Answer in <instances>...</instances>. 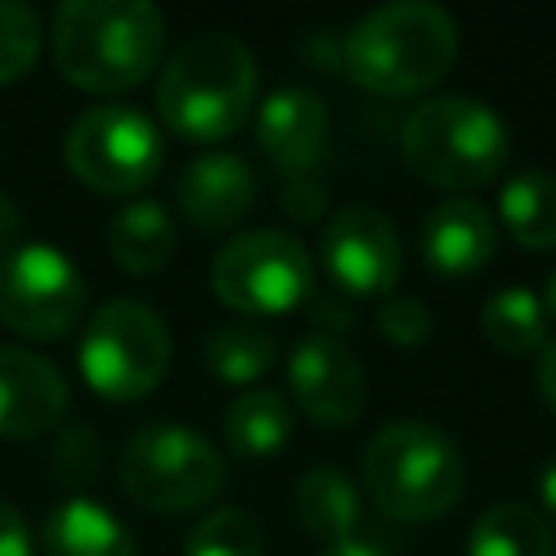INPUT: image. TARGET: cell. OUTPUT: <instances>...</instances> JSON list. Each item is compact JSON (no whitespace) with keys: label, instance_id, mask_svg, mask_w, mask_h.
Masks as SVG:
<instances>
[{"label":"cell","instance_id":"cell-1","mask_svg":"<svg viewBox=\"0 0 556 556\" xmlns=\"http://www.w3.org/2000/svg\"><path fill=\"white\" fill-rule=\"evenodd\" d=\"M165 17L148 0H65L52 13V61L91 96H122L161 70Z\"/></svg>","mask_w":556,"mask_h":556},{"label":"cell","instance_id":"cell-2","mask_svg":"<svg viewBox=\"0 0 556 556\" xmlns=\"http://www.w3.org/2000/svg\"><path fill=\"white\" fill-rule=\"evenodd\" d=\"M256 104V61L243 39L226 30L191 35L156 74L161 122L191 143L230 139Z\"/></svg>","mask_w":556,"mask_h":556},{"label":"cell","instance_id":"cell-3","mask_svg":"<svg viewBox=\"0 0 556 556\" xmlns=\"http://www.w3.org/2000/svg\"><path fill=\"white\" fill-rule=\"evenodd\" d=\"M460 35L447 9L421 0L378 4L343 35V70L374 96L430 91L456 65Z\"/></svg>","mask_w":556,"mask_h":556},{"label":"cell","instance_id":"cell-4","mask_svg":"<svg viewBox=\"0 0 556 556\" xmlns=\"http://www.w3.org/2000/svg\"><path fill=\"white\" fill-rule=\"evenodd\" d=\"M361 486L391 521H434L465 495V456L456 439L430 421H387L365 443Z\"/></svg>","mask_w":556,"mask_h":556},{"label":"cell","instance_id":"cell-5","mask_svg":"<svg viewBox=\"0 0 556 556\" xmlns=\"http://www.w3.org/2000/svg\"><path fill=\"white\" fill-rule=\"evenodd\" d=\"M404 165L443 191H478L508 161V126L473 96L421 100L400 130Z\"/></svg>","mask_w":556,"mask_h":556},{"label":"cell","instance_id":"cell-6","mask_svg":"<svg viewBox=\"0 0 556 556\" xmlns=\"http://www.w3.org/2000/svg\"><path fill=\"white\" fill-rule=\"evenodd\" d=\"M117 478L122 491L148 513H195L222 495L226 460L200 430L152 421L126 439Z\"/></svg>","mask_w":556,"mask_h":556},{"label":"cell","instance_id":"cell-7","mask_svg":"<svg viewBox=\"0 0 556 556\" xmlns=\"http://www.w3.org/2000/svg\"><path fill=\"white\" fill-rule=\"evenodd\" d=\"M169 369V326L165 317L130 295L100 304L87 317L78 343V374L87 387L113 404L148 400Z\"/></svg>","mask_w":556,"mask_h":556},{"label":"cell","instance_id":"cell-8","mask_svg":"<svg viewBox=\"0 0 556 556\" xmlns=\"http://www.w3.org/2000/svg\"><path fill=\"white\" fill-rule=\"evenodd\" d=\"M208 287L235 313L282 317L313 295V256L287 230H243L217 248Z\"/></svg>","mask_w":556,"mask_h":556},{"label":"cell","instance_id":"cell-9","mask_svg":"<svg viewBox=\"0 0 556 556\" xmlns=\"http://www.w3.org/2000/svg\"><path fill=\"white\" fill-rule=\"evenodd\" d=\"M165 161L161 130L135 104H96L74 117L65 130V165L70 174L100 195H135L143 191Z\"/></svg>","mask_w":556,"mask_h":556},{"label":"cell","instance_id":"cell-10","mask_svg":"<svg viewBox=\"0 0 556 556\" xmlns=\"http://www.w3.org/2000/svg\"><path fill=\"white\" fill-rule=\"evenodd\" d=\"M87 308L78 265L52 243H17L0 256V321L22 339H65Z\"/></svg>","mask_w":556,"mask_h":556},{"label":"cell","instance_id":"cell-11","mask_svg":"<svg viewBox=\"0 0 556 556\" xmlns=\"http://www.w3.org/2000/svg\"><path fill=\"white\" fill-rule=\"evenodd\" d=\"M317 256H321L326 278L339 291L365 295V300L391 295L400 282V269H404L395 226L369 204H348V208L330 213V222L321 226Z\"/></svg>","mask_w":556,"mask_h":556},{"label":"cell","instance_id":"cell-12","mask_svg":"<svg viewBox=\"0 0 556 556\" xmlns=\"http://www.w3.org/2000/svg\"><path fill=\"white\" fill-rule=\"evenodd\" d=\"M287 387L295 408L321 426V430H343L352 426L365 404H369V382H365V365L356 361V352L334 339V334H308L291 348L287 356Z\"/></svg>","mask_w":556,"mask_h":556},{"label":"cell","instance_id":"cell-13","mask_svg":"<svg viewBox=\"0 0 556 556\" xmlns=\"http://www.w3.org/2000/svg\"><path fill=\"white\" fill-rule=\"evenodd\" d=\"M326 135H330V109L308 87H278L256 109V143L265 161L282 174V182L317 174Z\"/></svg>","mask_w":556,"mask_h":556},{"label":"cell","instance_id":"cell-14","mask_svg":"<svg viewBox=\"0 0 556 556\" xmlns=\"http://www.w3.org/2000/svg\"><path fill=\"white\" fill-rule=\"evenodd\" d=\"M65 408V374L30 348L0 343V439H39L61 426Z\"/></svg>","mask_w":556,"mask_h":556},{"label":"cell","instance_id":"cell-15","mask_svg":"<svg viewBox=\"0 0 556 556\" xmlns=\"http://www.w3.org/2000/svg\"><path fill=\"white\" fill-rule=\"evenodd\" d=\"M495 243H500L495 217L469 195H452L434 204L421 222V261L443 282H460L486 269V261L495 256Z\"/></svg>","mask_w":556,"mask_h":556},{"label":"cell","instance_id":"cell-16","mask_svg":"<svg viewBox=\"0 0 556 556\" xmlns=\"http://www.w3.org/2000/svg\"><path fill=\"white\" fill-rule=\"evenodd\" d=\"M178 208L191 226L200 230H226L235 226L252 200H256V178L252 165L235 152H204L195 161L182 165L178 182H174Z\"/></svg>","mask_w":556,"mask_h":556},{"label":"cell","instance_id":"cell-17","mask_svg":"<svg viewBox=\"0 0 556 556\" xmlns=\"http://www.w3.org/2000/svg\"><path fill=\"white\" fill-rule=\"evenodd\" d=\"M43 556H139L135 534L91 495H65L39 530Z\"/></svg>","mask_w":556,"mask_h":556},{"label":"cell","instance_id":"cell-18","mask_svg":"<svg viewBox=\"0 0 556 556\" xmlns=\"http://www.w3.org/2000/svg\"><path fill=\"white\" fill-rule=\"evenodd\" d=\"M178 248V226L161 200H130L109 217V256L117 269L148 278L169 265Z\"/></svg>","mask_w":556,"mask_h":556},{"label":"cell","instance_id":"cell-19","mask_svg":"<svg viewBox=\"0 0 556 556\" xmlns=\"http://www.w3.org/2000/svg\"><path fill=\"white\" fill-rule=\"evenodd\" d=\"M291 430H295V408L287 404V395H278L269 387L239 391L226 404V417H222L226 447L239 460H269V456H278L291 443Z\"/></svg>","mask_w":556,"mask_h":556},{"label":"cell","instance_id":"cell-20","mask_svg":"<svg viewBox=\"0 0 556 556\" xmlns=\"http://www.w3.org/2000/svg\"><path fill=\"white\" fill-rule=\"evenodd\" d=\"M295 517L326 547L348 543L356 539V526H361V486L348 473L317 465L295 482Z\"/></svg>","mask_w":556,"mask_h":556},{"label":"cell","instance_id":"cell-21","mask_svg":"<svg viewBox=\"0 0 556 556\" xmlns=\"http://www.w3.org/2000/svg\"><path fill=\"white\" fill-rule=\"evenodd\" d=\"M500 222L526 252L556 248V174L521 169L500 187Z\"/></svg>","mask_w":556,"mask_h":556},{"label":"cell","instance_id":"cell-22","mask_svg":"<svg viewBox=\"0 0 556 556\" xmlns=\"http://www.w3.org/2000/svg\"><path fill=\"white\" fill-rule=\"evenodd\" d=\"M465 556H556V534L530 504H491L465 539Z\"/></svg>","mask_w":556,"mask_h":556},{"label":"cell","instance_id":"cell-23","mask_svg":"<svg viewBox=\"0 0 556 556\" xmlns=\"http://www.w3.org/2000/svg\"><path fill=\"white\" fill-rule=\"evenodd\" d=\"M547 308L530 287H500L482 304V334L508 356H539L547 348Z\"/></svg>","mask_w":556,"mask_h":556},{"label":"cell","instance_id":"cell-24","mask_svg":"<svg viewBox=\"0 0 556 556\" xmlns=\"http://www.w3.org/2000/svg\"><path fill=\"white\" fill-rule=\"evenodd\" d=\"M274 361H278V339L269 330H261V326H248V321L217 326L204 339V365L226 387L252 391V382L265 378L274 369Z\"/></svg>","mask_w":556,"mask_h":556},{"label":"cell","instance_id":"cell-25","mask_svg":"<svg viewBox=\"0 0 556 556\" xmlns=\"http://www.w3.org/2000/svg\"><path fill=\"white\" fill-rule=\"evenodd\" d=\"M182 556H265V534L252 513L226 504L191 526Z\"/></svg>","mask_w":556,"mask_h":556},{"label":"cell","instance_id":"cell-26","mask_svg":"<svg viewBox=\"0 0 556 556\" xmlns=\"http://www.w3.org/2000/svg\"><path fill=\"white\" fill-rule=\"evenodd\" d=\"M39 48H43L39 13L30 4L0 0V87L30 74V65L39 61Z\"/></svg>","mask_w":556,"mask_h":556},{"label":"cell","instance_id":"cell-27","mask_svg":"<svg viewBox=\"0 0 556 556\" xmlns=\"http://www.w3.org/2000/svg\"><path fill=\"white\" fill-rule=\"evenodd\" d=\"M52 473L61 478V486L83 495V486H91L96 473H100V439H96V430L61 426L56 439H52Z\"/></svg>","mask_w":556,"mask_h":556},{"label":"cell","instance_id":"cell-28","mask_svg":"<svg viewBox=\"0 0 556 556\" xmlns=\"http://www.w3.org/2000/svg\"><path fill=\"white\" fill-rule=\"evenodd\" d=\"M378 330L391 348L400 352H417L430 343L434 334V321H430V308L417 300V295H387L382 308H378Z\"/></svg>","mask_w":556,"mask_h":556},{"label":"cell","instance_id":"cell-29","mask_svg":"<svg viewBox=\"0 0 556 556\" xmlns=\"http://www.w3.org/2000/svg\"><path fill=\"white\" fill-rule=\"evenodd\" d=\"M278 204H282V213H287L291 222H317L321 208H326V187H321L317 174H308V178H287Z\"/></svg>","mask_w":556,"mask_h":556},{"label":"cell","instance_id":"cell-30","mask_svg":"<svg viewBox=\"0 0 556 556\" xmlns=\"http://www.w3.org/2000/svg\"><path fill=\"white\" fill-rule=\"evenodd\" d=\"M0 556H30V530L13 504L0 500Z\"/></svg>","mask_w":556,"mask_h":556},{"label":"cell","instance_id":"cell-31","mask_svg":"<svg viewBox=\"0 0 556 556\" xmlns=\"http://www.w3.org/2000/svg\"><path fill=\"white\" fill-rule=\"evenodd\" d=\"M534 387H539V400L556 413V339H547V348L534 356Z\"/></svg>","mask_w":556,"mask_h":556},{"label":"cell","instance_id":"cell-32","mask_svg":"<svg viewBox=\"0 0 556 556\" xmlns=\"http://www.w3.org/2000/svg\"><path fill=\"white\" fill-rule=\"evenodd\" d=\"M22 243V208L13 195L0 191V256H9Z\"/></svg>","mask_w":556,"mask_h":556},{"label":"cell","instance_id":"cell-33","mask_svg":"<svg viewBox=\"0 0 556 556\" xmlns=\"http://www.w3.org/2000/svg\"><path fill=\"white\" fill-rule=\"evenodd\" d=\"M539 504H543V521H556V456L539 469Z\"/></svg>","mask_w":556,"mask_h":556},{"label":"cell","instance_id":"cell-34","mask_svg":"<svg viewBox=\"0 0 556 556\" xmlns=\"http://www.w3.org/2000/svg\"><path fill=\"white\" fill-rule=\"evenodd\" d=\"M321 556H387V552H382L378 543H369V539H361V534H356V539H348V543H334V547H326Z\"/></svg>","mask_w":556,"mask_h":556},{"label":"cell","instance_id":"cell-35","mask_svg":"<svg viewBox=\"0 0 556 556\" xmlns=\"http://www.w3.org/2000/svg\"><path fill=\"white\" fill-rule=\"evenodd\" d=\"M543 308H547V317H556V269L547 274V291H543Z\"/></svg>","mask_w":556,"mask_h":556}]
</instances>
